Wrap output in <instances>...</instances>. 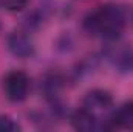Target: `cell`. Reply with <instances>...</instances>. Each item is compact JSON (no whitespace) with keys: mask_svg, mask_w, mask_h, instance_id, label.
Returning a JSON list of instances; mask_svg holds the SVG:
<instances>
[{"mask_svg":"<svg viewBox=\"0 0 133 132\" xmlns=\"http://www.w3.org/2000/svg\"><path fill=\"white\" fill-rule=\"evenodd\" d=\"M3 90L6 98L12 103L25 101L30 93V78L22 70H12L5 76Z\"/></svg>","mask_w":133,"mask_h":132,"instance_id":"2","label":"cell"},{"mask_svg":"<svg viewBox=\"0 0 133 132\" xmlns=\"http://www.w3.org/2000/svg\"><path fill=\"white\" fill-rule=\"evenodd\" d=\"M110 126L111 128H124L133 129V101H127L121 104L110 117Z\"/></svg>","mask_w":133,"mask_h":132,"instance_id":"7","label":"cell"},{"mask_svg":"<svg viewBox=\"0 0 133 132\" xmlns=\"http://www.w3.org/2000/svg\"><path fill=\"white\" fill-rule=\"evenodd\" d=\"M113 45L105 48L107 61L119 73H133V48L129 44H119L118 39L113 40Z\"/></svg>","mask_w":133,"mask_h":132,"instance_id":"3","label":"cell"},{"mask_svg":"<svg viewBox=\"0 0 133 132\" xmlns=\"http://www.w3.org/2000/svg\"><path fill=\"white\" fill-rule=\"evenodd\" d=\"M20 126L9 115H0V132H17Z\"/></svg>","mask_w":133,"mask_h":132,"instance_id":"8","label":"cell"},{"mask_svg":"<svg viewBox=\"0 0 133 132\" xmlns=\"http://www.w3.org/2000/svg\"><path fill=\"white\" fill-rule=\"evenodd\" d=\"M84 107L95 113L107 112L113 107V97L108 90H104V89L90 90L84 98Z\"/></svg>","mask_w":133,"mask_h":132,"instance_id":"6","label":"cell"},{"mask_svg":"<svg viewBox=\"0 0 133 132\" xmlns=\"http://www.w3.org/2000/svg\"><path fill=\"white\" fill-rule=\"evenodd\" d=\"M125 27V13L121 6L107 3L84 19V28L90 34H99L107 40L119 37Z\"/></svg>","mask_w":133,"mask_h":132,"instance_id":"1","label":"cell"},{"mask_svg":"<svg viewBox=\"0 0 133 132\" xmlns=\"http://www.w3.org/2000/svg\"><path fill=\"white\" fill-rule=\"evenodd\" d=\"M28 2H30V0H2L3 6H5L8 11H11V13H17V11L25 9L26 5H28Z\"/></svg>","mask_w":133,"mask_h":132,"instance_id":"9","label":"cell"},{"mask_svg":"<svg viewBox=\"0 0 133 132\" xmlns=\"http://www.w3.org/2000/svg\"><path fill=\"white\" fill-rule=\"evenodd\" d=\"M6 45H8L9 53L19 59H28L34 55V44L31 37L25 31L16 30V31L9 33L8 39H6Z\"/></svg>","mask_w":133,"mask_h":132,"instance_id":"5","label":"cell"},{"mask_svg":"<svg viewBox=\"0 0 133 132\" xmlns=\"http://www.w3.org/2000/svg\"><path fill=\"white\" fill-rule=\"evenodd\" d=\"M71 124L76 131H84V132H90V131H99V129H111L110 121H101L98 118V113L85 109L84 106L81 109H77L73 115H71Z\"/></svg>","mask_w":133,"mask_h":132,"instance_id":"4","label":"cell"}]
</instances>
